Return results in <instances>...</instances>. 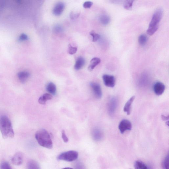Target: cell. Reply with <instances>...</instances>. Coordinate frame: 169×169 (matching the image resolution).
Wrapping results in <instances>:
<instances>
[{
	"mask_svg": "<svg viewBox=\"0 0 169 169\" xmlns=\"http://www.w3.org/2000/svg\"><path fill=\"white\" fill-rule=\"evenodd\" d=\"M0 167L1 169H11L12 168L8 162H2L1 164Z\"/></svg>",
	"mask_w": 169,
	"mask_h": 169,
	"instance_id": "83f0119b",
	"label": "cell"
},
{
	"mask_svg": "<svg viewBox=\"0 0 169 169\" xmlns=\"http://www.w3.org/2000/svg\"><path fill=\"white\" fill-rule=\"evenodd\" d=\"M135 0H126L123 3V7L127 10H131Z\"/></svg>",
	"mask_w": 169,
	"mask_h": 169,
	"instance_id": "cb8c5ba5",
	"label": "cell"
},
{
	"mask_svg": "<svg viewBox=\"0 0 169 169\" xmlns=\"http://www.w3.org/2000/svg\"><path fill=\"white\" fill-rule=\"evenodd\" d=\"M149 80V77L147 74H143L140 77L139 81V84L140 85L143 86L146 85L148 83Z\"/></svg>",
	"mask_w": 169,
	"mask_h": 169,
	"instance_id": "603a6c76",
	"label": "cell"
},
{
	"mask_svg": "<svg viewBox=\"0 0 169 169\" xmlns=\"http://www.w3.org/2000/svg\"><path fill=\"white\" fill-rule=\"evenodd\" d=\"M135 96L131 97L125 103L124 108H123V111L127 113L128 115H129L131 113V105L135 100Z\"/></svg>",
	"mask_w": 169,
	"mask_h": 169,
	"instance_id": "4fadbf2b",
	"label": "cell"
},
{
	"mask_svg": "<svg viewBox=\"0 0 169 169\" xmlns=\"http://www.w3.org/2000/svg\"><path fill=\"white\" fill-rule=\"evenodd\" d=\"M165 89L166 87L164 84L160 82L156 83L153 86L154 92L157 96H161L163 94L165 90Z\"/></svg>",
	"mask_w": 169,
	"mask_h": 169,
	"instance_id": "9c48e42d",
	"label": "cell"
},
{
	"mask_svg": "<svg viewBox=\"0 0 169 169\" xmlns=\"http://www.w3.org/2000/svg\"><path fill=\"white\" fill-rule=\"evenodd\" d=\"M52 98V96L50 94H45L41 96L38 99V103L40 105H44L48 101L51 100Z\"/></svg>",
	"mask_w": 169,
	"mask_h": 169,
	"instance_id": "2e32d148",
	"label": "cell"
},
{
	"mask_svg": "<svg viewBox=\"0 0 169 169\" xmlns=\"http://www.w3.org/2000/svg\"><path fill=\"white\" fill-rule=\"evenodd\" d=\"M35 137L40 146L48 149L53 148V144L50 136L46 129H42L36 132Z\"/></svg>",
	"mask_w": 169,
	"mask_h": 169,
	"instance_id": "7a4b0ae2",
	"label": "cell"
},
{
	"mask_svg": "<svg viewBox=\"0 0 169 169\" xmlns=\"http://www.w3.org/2000/svg\"><path fill=\"white\" fill-rule=\"evenodd\" d=\"M162 166L163 168L168 169L169 168V156L168 155L164 160L162 164Z\"/></svg>",
	"mask_w": 169,
	"mask_h": 169,
	"instance_id": "d4e9b609",
	"label": "cell"
},
{
	"mask_svg": "<svg viewBox=\"0 0 169 169\" xmlns=\"http://www.w3.org/2000/svg\"><path fill=\"white\" fill-rule=\"evenodd\" d=\"M101 23L103 25H107L110 21V17L106 15H103L100 16L99 18Z\"/></svg>",
	"mask_w": 169,
	"mask_h": 169,
	"instance_id": "44dd1931",
	"label": "cell"
},
{
	"mask_svg": "<svg viewBox=\"0 0 169 169\" xmlns=\"http://www.w3.org/2000/svg\"><path fill=\"white\" fill-rule=\"evenodd\" d=\"M55 30L56 31L59 32L61 31V28L60 27V26H57L55 28Z\"/></svg>",
	"mask_w": 169,
	"mask_h": 169,
	"instance_id": "d6a6232c",
	"label": "cell"
},
{
	"mask_svg": "<svg viewBox=\"0 0 169 169\" xmlns=\"http://www.w3.org/2000/svg\"><path fill=\"white\" fill-rule=\"evenodd\" d=\"M0 131L4 139L14 137V133L11 121L7 116L0 117Z\"/></svg>",
	"mask_w": 169,
	"mask_h": 169,
	"instance_id": "6da1fadb",
	"label": "cell"
},
{
	"mask_svg": "<svg viewBox=\"0 0 169 169\" xmlns=\"http://www.w3.org/2000/svg\"><path fill=\"white\" fill-rule=\"evenodd\" d=\"M28 39L27 36L25 34H22L21 35L19 36V40L21 41H23L27 40Z\"/></svg>",
	"mask_w": 169,
	"mask_h": 169,
	"instance_id": "4dcf8cb0",
	"label": "cell"
},
{
	"mask_svg": "<svg viewBox=\"0 0 169 169\" xmlns=\"http://www.w3.org/2000/svg\"><path fill=\"white\" fill-rule=\"evenodd\" d=\"M62 138L64 142L66 143L68 142L69 141L68 138L67 137L65 131L64 130H63L62 131Z\"/></svg>",
	"mask_w": 169,
	"mask_h": 169,
	"instance_id": "f1b7e54d",
	"label": "cell"
},
{
	"mask_svg": "<svg viewBox=\"0 0 169 169\" xmlns=\"http://www.w3.org/2000/svg\"><path fill=\"white\" fill-rule=\"evenodd\" d=\"M77 51L76 47H72L70 44L69 45L68 51L69 54L71 55H73L76 53Z\"/></svg>",
	"mask_w": 169,
	"mask_h": 169,
	"instance_id": "4316f807",
	"label": "cell"
},
{
	"mask_svg": "<svg viewBox=\"0 0 169 169\" xmlns=\"http://www.w3.org/2000/svg\"><path fill=\"white\" fill-rule=\"evenodd\" d=\"M163 11L162 9H157L153 15L147 33L149 36H152L154 34L159 28V24L163 16Z\"/></svg>",
	"mask_w": 169,
	"mask_h": 169,
	"instance_id": "3957f363",
	"label": "cell"
},
{
	"mask_svg": "<svg viewBox=\"0 0 169 169\" xmlns=\"http://www.w3.org/2000/svg\"><path fill=\"white\" fill-rule=\"evenodd\" d=\"M134 167L136 169H148V168L146 164L142 161H136L134 164Z\"/></svg>",
	"mask_w": 169,
	"mask_h": 169,
	"instance_id": "7402d4cb",
	"label": "cell"
},
{
	"mask_svg": "<svg viewBox=\"0 0 169 169\" xmlns=\"http://www.w3.org/2000/svg\"><path fill=\"white\" fill-rule=\"evenodd\" d=\"M118 104V100L116 97H113L110 99L108 104V112L111 116L113 115L115 112Z\"/></svg>",
	"mask_w": 169,
	"mask_h": 169,
	"instance_id": "52a82bcc",
	"label": "cell"
},
{
	"mask_svg": "<svg viewBox=\"0 0 169 169\" xmlns=\"http://www.w3.org/2000/svg\"><path fill=\"white\" fill-rule=\"evenodd\" d=\"M17 76L21 83H24L29 78L30 74L27 71H21L18 73Z\"/></svg>",
	"mask_w": 169,
	"mask_h": 169,
	"instance_id": "5bb4252c",
	"label": "cell"
},
{
	"mask_svg": "<svg viewBox=\"0 0 169 169\" xmlns=\"http://www.w3.org/2000/svg\"><path fill=\"white\" fill-rule=\"evenodd\" d=\"M64 8V4L62 2L58 3L54 9V14L56 16L60 15L63 11Z\"/></svg>",
	"mask_w": 169,
	"mask_h": 169,
	"instance_id": "7c38bea8",
	"label": "cell"
},
{
	"mask_svg": "<svg viewBox=\"0 0 169 169\" xmlns=\"http://www.w3.org/2000/svg\"><path fill=\"white\" fill-rule=\"evenodd\" d=\"M78 157V153L76 151H69L62 153L58 156L57 159L59 160L71 162L75 161Z\"/></svg>",
	"mask_w": 169,
	"mask_h": 169,
	"instance_id": "277c9868",
	"label": "cell"
},
{
	"mask_svg": "<svg viewBox=\"0 0 169 169\" xmlns=\"http://www.w3.org/2000/svg\"><path fill=\"white\" fill-rule=\"evenodd\" d=\"M92 136L95 140L99 141L102 139L103 137V133L100 129L95 128L93 129V131Z\"/></svg>",
	"mask_w": 169,
	"mask_h": 169,
	"instance_id": "8fae6325",
	"label": "cell"
},
{
	"mask_svg": "<svg viewBox=\"0 0 169 169\" xmlns=\"http://www.w3.org/2000/svg\"><path fill=\"white\" fill-rule=\"evenodd\" d=\"M85 64V60L82 57L77 58L74 66L75 69L76 70H79L81 69Z\"/></svg>",
	"mask_w": 169,
	"mask_h": 169,
	"instance_id": "e0dca14e",
	"label": "cell"
},
{
	"mask_svg": "<svg viewBox=\"0 0 169 169\" xmlns=\"http://www.w3.org/2000/svg\"><path fill=\"white\" fill-rule=\"evenodd\" d=\"M104 84L106 86L109 88H113L116 84L115 77L111 75L104 74L103 76Z\"/></svg>",
	"mask_w": 169,
	"mask_h": 169,
	"instance_id": "5b68a950",
	"label": "cell"
},
{
	"mask_svg": "<svg viewBox=\"0 0 169 169\" xmlns=\"http://www.w3.org/2000/svg\"><path fill=\"white\" fill-rule=\"evenodd\" d=\"M90 85L95 97L98 99H101L103 94L100 85L99 84L95 82L91 83Z\"/></svg>",
	"mask_w": 169,
	"mask_h": 169,
	"instance_id": "ba28073f",
	"label": "cell"
},
{
	"mask_svg": "<svg viewBox=\"0 0 169 169\" xmlns=\"http://www.w3.org/2000/svg\"><path fill=\"white\" fill-rule=\"evenodd\" d=\"M101 62V59L95 57L92 58L88 66V70L90 71H92Z\"/></svg>",
	"mask_w": 169,
	"mask_h": 169,
	"instance_id": "9a60e30c",
	"label": "cell"
},
{
	"mask_svg": "<svg viewBox=\"0 0 169 169\" xmlns=\"http://www.w3.org/2000/svg\"><path fill=\"white\" fill-rule=\"evenodd\" d=\"M90 34L93 37V42H96L100 38V36L98 34H96L94 31H92L90 32Z\"/></svg>",
	"mask_w": 169,
	"mask_h": 169,
	"instance_id": "484cf974",
	"label": "cell"
},
{
	"mask_svg": "<svg viewBox=\"0 0 169 169\" xmlns=\"http://www.w3.org/2000/svg\"><path fill=\"white\" fill-rule=\"evenodd\" d=\"M119 129L120 133L123 134L127 131H130L132 128L131 122L126 119L122 120L119 123Z\"/></svg>",
	"mask_w": 169,
	"mask_h": 169,
	"instance_id": "8992f818",
	"label": "cell"
},
{
	"mask_svg": "<svg viewBox=\"0 0 169 169\" xmlns=\"http://www.w3.org/2000/svg\"><path fill=\"white\" fill-rule=\"evenodd\" d=\"M148 40V38L146 34H142L139 37L138 42L141 46H144L146 45Z\"/></svg>",
	"mask_w": 169,
	"mask_h": 169,
	"instance_id": "ffe728a7",
	"label": "cell"
},
{
	"mask_svg": "<svg viewBox=\"0 0 169 169\" xmlns=\"http://www.w3.org/2000/svg\"><path fill=\"white\" fill-rule=\"evenodd\" d=\"M46 90L51 94L55 95L57 92V88L55 84L52 82L49 83L46 86Z\"/></svg>",
	"mask_w": 169,
	"mask_h": 169,
	"instance_id": "ac0fdd59",
	"label": "cell"
},
{
	"mask_svg": "<svg viewBox=\"0 0 169 169\" xmlns=\"http://www.w3.org/2000/svg\"><path fill=\"white\" fill-rule=\"evenodd\" d=\"M28 169H40V166L36 161L34 160H30L28 161L27 164Z\"/></svg>",
	"mask_w": 169,
	"mask_h": 169,
	"instance_id": "d6986e66",
	"label": "cell"
},
{
	"mask_svg": "<svg viewBox=\"0 0 169 169\" xmlns=\"http://www.w3.org/2000/svg\"><path fill=\"white\" fill-rule=\"evenodd\" d=\"M93 4V3L92 2L88 1L85 2V3H84L83 6L84 8H90L91 7Z\"/></svg>",
	"mask_w": 169,
	"mask_h": 169,
	"instance_id": "f546056e",
	"label": "cell"
},
{
	"mask_svg": "<svg viewBox=\"0 0 169 169\" xmlns=\"http://www.w3.org/2000/svg\"><path fill=\"white\" fill-rule=\"evenodd\" d=\"M162 120L164 121H166L168 120L169 119V116H165L164 115L162 116Z\"/></svg>",
	"mask_w": 169,
	"mask_h": 169,
	"instance_id": "1f68e13d",
	"label": "cell"
},
{
	"mask_svg": "<svg viewBox=\"0 0 169 169\" xmlns=\"http://www.w3.org/2000/svg\"><path fill=\"white\" fill-rule=\"evenodd\" d=\"M23 154L20 152H18L15 154L12 158L11 162L14 165L19 166L23 163Z\"/></svg>",
	"mask_w": 169,
	"mask_h": 169,
	"instance_id": "30bf717a",
	"label": "cell"
}]
</instances>
